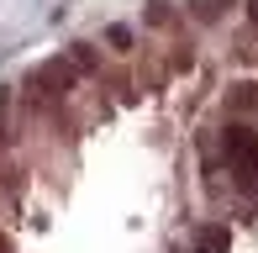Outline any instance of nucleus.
<instances>
[{
	"mask_svg": "<svg viewBox=\"0 0 258 253\" xmlns=\"http://www.w3.org/2000/svg\"><path fill=\"white\" fill-rule=\"evenodd\" d=\"M221 148H227L237 179L253 185V179H258V132H248V126H227V132H221Z\"/></svg>",
	"mask_w": 258,
	"mask_h": 253,
	"instance_id": "obj_1",
	"label": "nucleus"
},
{
	"mask_svg": "<svg viewBox=\"0 0 258 253\" xmlns=\"http://www.w3.org/2000/svg\"><path fill=\"white\" fill-rule=\"evenodd\" d=\"M74 74H79L74 58H53V64H42L37 74H32V85H37L42 95H63V90L74 85Z\"/></svg>",
	"mask_w": 258,
	"mask_h": 253,
	"instance_id": "obj_2",
	"label": "nucleus"
},
{
	"mask_svg": "<svg viewBox=\"0 0 258 253\" xmlns=\"http://www.w3.org/2000/svg\"><path fill=\"white\" fill-rule=\"evenodd\" d=\"M227 248H232L227 227H201V232H195V253H227Z\"/></svg>",
	"mask_w": 258,
	"mask_h": 253,
	"instance_id": "obj_3",
	"label": "nucleus"
},
{
	"mask_svg": "<svg viewBox=\"0 0 258 253\" xmlns=\"http://www.w3.org/2000/svg\"><path fill=\"white\" fill-rule=\"evenodd\" d=\"M227 6H232V0H195V21H216Z\"/></svg>",
	"mask_w": 258,
	"mask_h": 253,
	"instance_id": "obj_4",
	"label": "nucleus"
},
{
	"mask_svg": "<svg viewBox=\"0 0 258 253\" xmlns=\"http://www.w3.org/2000/svg\"><path fill=\"white\" fill-rule=\"evenodd\" d=\"M105 42H111L116 53H126V48H132V27H111V32H105Z\"/></svg>",
	"mask_w": 258,
	"mask_h": 253,
	"instance_id": "obj_5",
	"label": "nucleus"
},
{
	"mask_svg": "<svg viewBox=\"0 0 258 253\" xmlns=\"http://www.w3.org/2000/svg\"><path fill=\"white\" fill-rule=\"evenodd\" d=\"M232 100H237V106H258V85H237V95H232Z\"/></svg>",
	"mask_w": 258,
	"mask_h": 253,
	"instance_id": "obj_6",
	"label": "nucleus"
},
{
	"mask_svg": "<svg viewBox=\"0 0 258 253\" xmlns=\"http://www.w3.org/2000/svg\"><path fill=\"white\" fill-rule=\"evenodd\" d=\"M248 16H253V21H258V0H248Z\"/></svg>",
	"mask_w": 258,
	"mask_h": 253,
	"instance_id": "obj_7",
	"label": "nucleus"
}]
</instances>
